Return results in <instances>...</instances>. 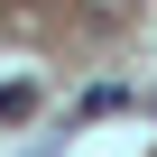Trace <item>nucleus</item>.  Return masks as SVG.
<instances>
[{
  "label": "nucleus",
  "instance_id": "1",
  "mask_svg": "<svg viewBox=\"0 0 157 157\" xmlns=\"http://www.w3.org/2000/svg\"><path fill=\"white\" fill-rule=\"evenodd\" d=\"M37 111V83H0V120H28Z\"/></svg>",
  "mask_w": 157,
  "mask_h": 157
}]
</instances>
